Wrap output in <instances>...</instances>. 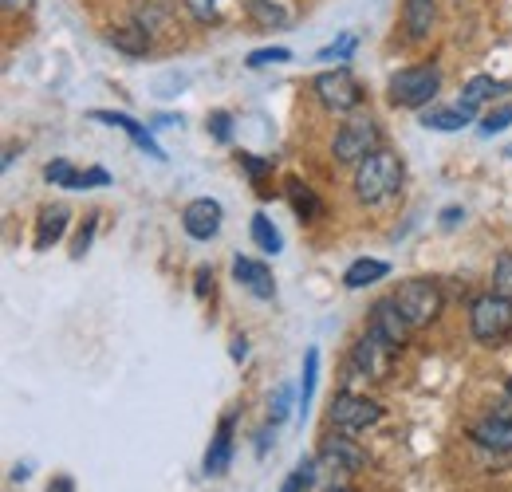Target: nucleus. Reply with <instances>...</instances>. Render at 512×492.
Here are the masks:
<instances>
[{
	"instance_id": "f257e3e1",
	"label": "nucleus",
	"mask_w": 512,
	"mask_h": 492,
	"mask_svg": "<svg viewBox=\"0 0 512 492\" xmlns=\"http://www.w3.org/2000/svg\"><path fill=\"white\" fill-rule=\"evenodd\" d=\"M402 189V158L394 150H375L355 166V197L363 205H383Z\"/></svg>"
},
{
	"instance_id": "f03ea898",
	"label": "nucleus",
	"mask_w": 512,
	"mask_h": 492,
	"mask_svg": "<svg viewBox=\"0 0 512 492\" xmlns=\"http://www.w3.org/2000/svg\"><path fill=\"white\" fill-rule=\"evenodd\" d=\"M438 91H442V71H438L434 63L402 67V71L390 79V87H386L390 103H394V107H406V111L430 107V103L438 99Z\"/></svg>"
},
{
	"instance_id": "7ed1b4c3",
	"label": "nucleus",
	"mask_w": 512,
	"mask_h": 492,
	"mask_svg": "<svg viewBox=\"0 0 512 492\" xmlns=\"http://www.w3.org/2000/svg\"><path fill=\"white\" fill-rule=\"evenodd\" d=\"M469 331L477 343L485 347H497L501 339L512 335V296L501 292H485L469 304Z\"/></svg>"
},
{
	"instance_id": "20e7f679",
	"label": "nucleus",
	"mask_w": 512,
	"mask_h": 492,
	"mask_svg": "<svg viewBox=\"0 0 512 492\" xmlns=\"http://www.w3.org/2000/svg\"><path fill=\"white\" fill-rule=\"evenodd\" d=\"M375 150H383V130L375 119H351V123L339 126L335 142H331V154L339 166H359L367 162Z\"/></svg>"
},
{
	"instance_id": "39448f33",
	"label": "nucleus",
	"mask_w": 512,
	"mask_h": 492,
	"mask_svg": "<svg viewBox=\"0 0 512 492\" xmlns=\"http://www.w3.org/2000/svg\"><path fill=\"white\" fill-rule=\"evenodd\" d=\"M312 91H316L320 107H327L331 115H351V111H359V103H363V83H359L347 67L320 71L316 83H312Z\"/></svg>"
},
{
	"instance_id": "423d86ee",
	"label": "nucleus",
	"mask_w": 512,
	"mask_h": 492,
	"mask_svg": "<svg viewBox=\"0 0 512 492\" xmlns=\"http://www.w3.org/2000/svg\"><path fill=\"white\" fill-rule=\"evenodd\" d=\"M394 359H398V347H394L390 339H383L375 327H367V331L355 339V347H351V367L359 370L363 378H375V382H386V378H390Z\"/></svg>"
},
{
	"instance_id": "0eeeda50",
	"label": "nucleus",
	"mask_w": 512,
	"mask_h": 492,
	"mask_svg": "<svg viewBox=\"0 0 512 492\" xmlns=\"http://www.w3.org/2000/svg\"><path fill=\"white\" fill-rule=\"evenodd\" d=\"M394 304L410 319V327H426L442 315V288L434 280H406V284H398Z\"/></svg>"
},
{
	"instance_id": "6e6552de",
	"label": "nucleus",
	"mask_w": 512,
	"mask_h": 492,
	"mask_svg": "<svg viewBox=\"0 0 512 492\" xmlns=\"http://www.w3.org/2000/svg\"><path fill=\"white\" fill-rule=\"evenodd\" d=\"M379 422H383V406H379V402H371V398H363V394H351V390H343V394L331 398V426H335V430L359 433V430L379 426Z\"/></svg>"
},
{
	"instance_id": "1a4fd4ad",
	"label": "nucleus",
	"mask_w": 512,
	"mask_h": 492,
	"mask_svg": "<svg viewBox=\"0 0 512 492\" xmlns=\"http://www.w3.org/2000/svg\"><path fill=\"white\" fill-rule=\"evenodd\" d=\"M320 465L323 469H331V473H359L363 465H367V453L347 437V433H331V437H323V445H320Z\"/></svg>"
},
{
	"instance_id": "9d476101",
	"label": "nucleus",
	"mask_w": 512,
	"mask_h": 492,
	"mask_svg": "<svg viewBox=\"0 0 512 492\" xmlns=\"http://www.w3.org/2000/svg\"><path fill=\"white\" fill-rule=\"evenodd\" d=\"M221 221H225V209L213 197H193L190 205L182 209V229L190 233L193 241H213L221 233Z\"/></svg>"
},
{
	"instance_id": "9b49d317",
	"label": "nucleus",
	"mask_w": 512,
	"mask_h": 492,
	"mask_svg": "<svg viewBox=\"0 0 512 492\" xmlns=\"http://www.w3.org/2000/svg\"><path fill=\"white\" fill-rule=\"evenodd\" d=\"M245 12H249V20L256 28H268V32L292 28L300 20V4L296 0H245Z\"/></svg>"
},
{
	"instance_id": "f8f14e48",
	"label": "nucleus",
	"mask_w": 512,
	"mask_h": 492,
	"mask_svg": "<svg viewBox=\"0 0 512 492\" xmlns=\"http://www.w3.org/2000/svg\"><path fill=\"white\" fill-rule=\"evenodd\" d=\"M371 327L383 335V339H390L398 351L406 347V339H410V319L402 315V308L394 304V296H386V300H375V308H371Z\"/></svg>"
},
{
	"instance_id": "ddd939ff",
	"label": "nucleus",
	"mask_w": 512,
	"mask_h": 492,
	"mask_svg": "<svg viewBox=\"0 0 512 492\" xmlns=\"http://www.w3.org/2000/svg\"><path fill=\"white\" fill-rule=\"evenodd\" d=\"M91 119H95V123L119 126V130L127 134V138H130V142H134V146H138V150H146V154H150L154 162H166V150H162V146L154 142V134H150V126L134 123L130 115H119V111H95Z\"/></svg>"
},
{
	"instance_id": "4468645a",
	"label": "nucleus",
	"mask_w": 512,
	"mask_h": 492,
	"mask_svg": "<svg viewBox=\"0 0 512 492\" xmlns=\"http://www.w3.org/2000/svg\"><path fill=\"white\" fill-rule=\"evenodd\" d=\"M233 276L237 284H245L256 300H272L276 296V280H272V268L260 264V260H249V256H237L233 260Z\"/></svg>"
},
{
	"instance_id": "2eb2a0df",
	"label": "nucleus",
	"mask_w": 512,
	"mask_h": 492,
	"mask_svg": "<svg viewBox=\"0 0 512 492\" xmlns=\"http://www.w3.org/2000/svg\"><path fill=\"white\" fill-rule=\"evenodd\" d=\"M233 426H237L233 414L221 418V426L209 441V453H205V477H221L229 469V461H233Z\"/></svg>"
},
{
	"instance_id": "dca6fc26",
	"label": "nucleus",
	"mask_w": 512,
	"mask_h": 492,
	"mask_svg": "<svg viewBox=\"0 0 512 492\" xmlns=\"http://www.w3.org/2000/svg\"><path fill=\"white\" fill-rule=\"evenodd\" d=\"M438 24V0H406L402 4V28L410 40H426Z\"/></svg>"
},
{
	"instance_id": "f3484780",
	"label": "nucleus",
	"mask_w": 512,
	"mask_h": 492,
	"mask_svg": "<svg viewBox=\"0 0 512 492\" xmlns=\"http://www.w3.org/2000/svg\"><path fill=\"white\" fill-rule=\"evenodd\" d=\"M469 437L481 445V449H493V453H512V418H481Z\"/></svg>"
},
{
	"instance_id": "a211bd4d",
	"label": "nucleus",
	"mask_w": 512,
	"mask_h": 492,
	"mask_svg": "<svg viewBox=\"0 0 512 492\" xmlns=\"http://www.w3.org/2000/svg\"><path fill=\"white\" fill-rule=\"evenodd\" d=\"M473 115H477V107H469V103L430 107V111L422 115V126H426V130H438V134H453V130H461V126L473 123Z\"/></svg>"
},
{
	"instance_id": "6ab92c4d",
	"label": "nucleus",
	"mask_w": 512,
	"mask_h": 492,
	"mask_svg": "<svg viewBox=\"0 0 512 492\" xmlns=\"http://www.w3.org/2000/svg\"><path fill=\"white\" fill-rule=\"evenodd\" d=\"M107 44H111L115 52L138 60V56L150 52L154 40H150V28H146V24H127V28H111V32H107Z\"/></svg>"
},
{
	"instance_id": "aec40b11",
	"label": "nucleus",
	"mask_w": 512,
	"mask_h": 492,
	"mask_svg": "<svg viewBox=\"0 0 512 492\" xmlns=\"http://www.w3.org/2000/svg\"><path fill=\"white\" fill-rule=\"evenodd\" d=\"M67 217H71L67 205H48V209L40 213V221H36V252H48V248L64 237Z\"/></svg>"
},
{
	"instance_id": "412c9836",
	"label": "nucleus",
	"mask_w": 512,
	"mask_h": 492,
	"mask_svg": "<svg viewBox=\"0 0 512 492\" xmlns=\"http://www.w3.org/2000/svg\"><path fill=\"white\" fill-rule=\"evenodd\" d=\"M383 276H390V264H386V260L363 256V260H355V264L343 272V288L359 292V288H367V284H375V280H383Z\"/></svg>"
},
{
	"instance_id": "4be33fe9",
	"label": "nucleus",
	"mask_w": 512,
	"mask_h": 492,
	"mask_svg": "<svg viewBox=\"0 0 512 492\" xmlns=\"http://www.w3.org/2000/svg\"><path fill=\"white\" fill-rule=\"evenodd\" d=\"M501 91H512V83H501V79H493V75H473V79L465 83L461 103L481 107V103H489V99H493V95H501Z\"/></svg>"
},
{
	"instance_id": "5701e85b",
	"label": "nucleus",
	"mask_w": 512,
	"mask_h": 492,
	"mask_svg": "<svg viewBox=\"0 0 512 492\" xmlns=\"http://www.w3.org/2000/svg\"><path fill=\"white\" fill-rule=\"evenodd\" d=\"M288 201H292V209H296L300 221H316V217L323 213L320 197H316L304 182H296V178L288 182Z\"/></svg>"
},
{
	"instance_id": "b1692460",
	"label": "nucleus",
	"mask_w": 512,
	"mask_h": 492,
	"mask_svg": "<svg viewBox=\"0 0 512 492\" xmlns=\"http://www.w3.org/2000/svg\"><path fill=\"white\" fill-rule=\"evenodd\" d=\"M316 378H320V351H316V347H308V355H304V382H300V394H296V402H300V414H308V406H312V394H316Z\"/></svg>"
},
{
	"instance_id": "393cba45",
	"label": "nucleus",
	"mask_w": 512,
	"mask_h": 492,
	"mask_svg": "<svg viewBox=\"0 0 512 492\" xmlns=\"http://www.w3.org/2000/svg\"><path fill=\"white\" fill-rule=\"evenodd\" d=\"M253 241H256V248H260V252H268V256H276V252L284 248V237L276 233V225H272L264 213H256L253 217Z\"/></svg>"
},
{
	"instance_id": "a878e982",
	"label": "nucleus",
	"mask_w": 512,
	"mask_h": 492,
	"mask_svg": "<svg viewBox=\"0 0 512 492\" xmlns=\"http://www.w3.org/2000/svg\"><path fill=\"white\" fill-rule=\"evenodd\" d=\"M316 465H320V457H304L296 469H292V477L284 481V489L280 492H308L316 485Z\"/></svg>"
},
{
	"instance_id": "bb28decb",
	"label": "nucleus",
	"mask_w": 512,
	"mask_h": 492,
	"mask_svg": "<svg viewBox=\"0 0 512 492\" xmlns=\"http://www.w3.org/2000/svg\"><path fill=\"white\" fill-rule=\"evenodd\" d=\"M44 178L52 185H64V189H79V182H83V174L67 162V158H56V162H48L44 166Z\"/></svg>"
},
{
	"instance_id": "cd10ccee",
	"label": "nucleus",
	"mask_w": 512,
	"mask_h": 492,
	"mask_svg": "<svg viewBox=\"0 0 512 492\" xmlns=\"http://www.w3.org/2000/svg\"><path fill=\"white\" fill-rule=\"evenodd\" d=\"M186 8H190V16L197 20V24H217L225 0H186Z\"/></svg>"
},
{
	"instance_id": "c85d7f7f",
	"label": "nucleus",
	"mask_w": 512,
	"mask_h": 492,
	"mask_svg": "<svg viewBox=\"0 0 512 492\" xmlns=\"http://www.w3.org/2000/svg\"><path fill=\"white\" fill-rule=\"evenodd\" d=\"M355 44H359V36L355 32H343L335 44H327L320 52V60H335V63H347L351 60V52H355Z\"/></svg>"
},
{
	"instance_id": "c756f323",
	"label": "nucleus",
	"mask_w": 512,
	"mask_h": 492,
	"mask_svg": "<svg viewBox=\"0 0 512 492\" xmlns=\"http://www.w3.org/2000/svg\"><path fill=\"white\" fill-rule=\"evenodd\" d=\"M288 60H292V52L276 44V48H256V52H249L245 63H249L253 71H260V67H272V63H288Z\"/></svg>"
},
{
	"instance_id": "7c9ffc66",
	"label": "nucleus",
	"mask_w": 512,
	"mask_h": 492,
	"mask_svg": "<svg viewBox=\"0 0 512 492\" xmlns=\"http://www.w3.org/2000/svg\"><path fill=\"white\" fill-rule=\"evenodd\" d=\"M493 292L512 296V252H501V256H497V268H493Z\"/></svg>"
},
{
	"instance_id": "2f4dec72",
	"label": "nucleus",
	"mask_w": 512,
	"mask_h": 492,
	"mask_svg": "<svg viewBox=\"0 0 512 492\" xmlns=\"http://www.w3.org/2000/svg\"><path fill=\"white\" fill-rule=\"evenodd\" d=\"M512 123V107H497V111H489L485 119H481V138H493V134H501L505 126Z\"/></svg>"
},
{
	"instance_id": "473e14b6",
	"label": "nucleus",
	"mask_w": 512,
	"mask_h": 492,
	"mask_svg": "<svg viewBox=\"0 0 512 492\" xmlns=\"http://www.w3.org/2000/svg\"><path fill=\"white\" fill-rule=\"evenodd\" d=\"M237 162H241V170H245V174H249L253 182H264V178L272 174V158H256V154H241Z\"/></svg>"
},
{
	"instance_id": "72a5a7b5",
	"label": "nucleus",
	"mask_w": 512,
	"mask_h": 492,
	"mask_svg": "<svg viewBox=\"0 0 512 492\" xmlns=\"http://www.w3.org/2000/svg\"><path fill=\"white\" fill-rule=\"evenodd\" d=\"M288 414H292V386H280L272 398V426L288 422Z\"/></svg>"
},
{
	"instance_id": "f704fd0d",
	"label": "nucleus",
	"mask_w": 512,
	"mask_h": 492,
	"mask_svg": "<svg viewBox=\"0 0 512 492\" xmlns=\"http://www.w3.org/2000/svg\"><path fill=\"white\" fill-rule=\"evenodd\" d=\"M209 130H213L217 142H229V138H233V119H229L225 111H213V115H209Z\"/></svg>"
},
{
	"instance_id": "c9c22d12",
	"label": "nucleus",
	"mask_w": 512,
	"mask_h": 492,
	"mask_svg": "<svg viewBox=\"0 0 512 492\" xmlns=\"http://www.w3.org/2000/svg\"><path fill=\"white\" fill-rule=\"evenodd\" d=\"M95 221H99V217H87V229L79 233V241H75V252H71L75 260H79V256H87V248H91V237H95Z\"/></svg>"
},
{
	"instance_id": "e433bc0d",
	"label": "nucleus",
	"mask_w": 512,
	"mask_h": 492,
	"mask_svg": "<svg viewBox=\"0 0 512 492\" xmlns=\"http://www.w3.org/2000/svg\"><path fill=\"white\" fill-rule=\"evenodd\" d=\"M193 280H197V296H209V292H213V272H209V268H197Z\"/></svg>"
},
{
	"instance_id": "4c0bfd02",
	"label": "nucleus",
	"mask_w": 512,
	"mask_h": 492,
	"mask_svg": "<svg viewBox=\"0 0 512 492\" xmlns=\"http://www.w3.org/2000/svg\"><path fill=\"white\" fill-rule=\"evenodd\" d=\"M272 433H276V426H264V430L256 433V457H264V453H268V441H272Z\"/></svg>"
},
{
	"instance_id": "58836bf2",
	"label": "nucleus",
	"mask_w": 512,
	"mask_h": 492,
	"mask_svg": "<svg viewBox=\"0 0 512 492\" xmlns=\"http://www.w3.org/2000/svg\"><path fill=\"white\" fill-rule=\"evenodd\" d=\"M229 355H233L237 363H245V359H249V339H233V347H229Z\"/></svg>"
},
{
	"instance_id": "ea45409f",
	"label": "nucleus",
	"mask_w": 512,
	"mask_h": 492,
	"mask_svg": "<svg viewBox=\"0 0 512 492\" xmlns=\"http://www.w3.org/2000/svg\"><path fill=\"white\" fill-rule=\"evenodd\" d=\"M461 217H465V213H461V209L453 205V209H446V213H442V225H446V229H453V225H457Z\"/></svg>"
},
{
	"instance_id": "a19ab883",
	"label": "nucleus",
	"mask_w": 512,
	"mask_h": 492,
	"mask_svg": "<svg viewBox=\"0 0 512 492\" xmlns=\"http://www.w3.org/2000/svg\"><path fill=\"white\" fill-rule=\"evenodd\" d=\"M12 481H28V465H16L12 469Z\"/></svg>"
},
{
	"instance_id": "79ce46f5",
	"label": "nucleus",
	"mask_w": 512,
	"mask_h": 492,
	"mask_svg": "<svg viewBox=\"0 0 512 492\" xmlns=\"http://www.w3.org/2000/svg\"><path fill=\"white\" fill-rule=\"evenodd\" d=\"M28 4H32V0H4V8H8V12H16V8H28Z\"/></svg>"
},
{
	"instance_id": "37998d69",
	"label": "nucleus",
	"mask_w": 512,
	"mask_h": 492,
	"mask_svg": "<svg viewBox=\"0 0 512 492\" xmlns=\"http://www.w3.org/2000/svg\"><path fill=\"white\" fill-rule=\"evenodd\" d=\"M331 492H351V489H331Z\"/></svg>"
},
{
	"instance_id": "c03bdc74",
	"label": "nucleus",
	"mask_w": 512,
	"mask_h": 492,
	"mask_svg": "<svg viewBox=\"0 0 512 492\" xmlns=\"http://www.w3.org/2000/svg\"><path fill=\"white\" fill-rule=\"evenodd\" d=\"M509 390H512V386H509Z\"/></svg>"
}]
</instances>
